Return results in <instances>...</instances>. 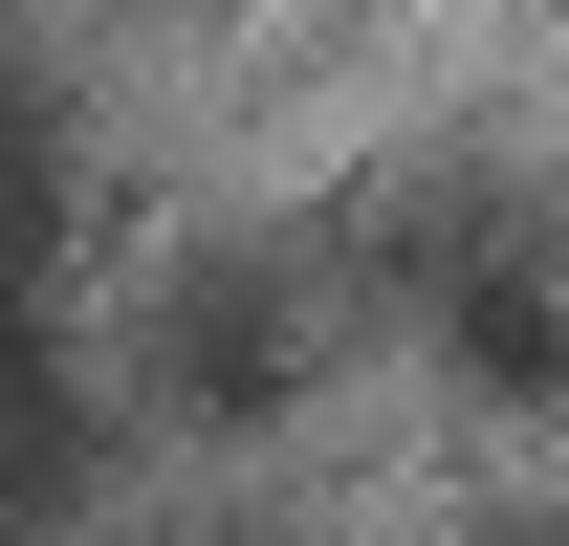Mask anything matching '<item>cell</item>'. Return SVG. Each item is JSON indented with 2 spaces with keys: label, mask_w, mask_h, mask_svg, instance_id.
Returning <instances> with one entry per match:
<instances>
[{
  "label": "cell",
  "mask_w": 569,
  "mask_h": 546,
  "mask_svg": "<svg viewBox=\"0 0 569 546\" xmlns=\"http://www.w3.org/2000/svg\"><path fill=\"white\" fill-rule=\"evenodd\" d=\"M395 306H417L482 394H548L569 372V241H548V198H503V175H438V198H395Z\"/></svg>",
  "instance_id": "1"
},
{
  "label": "cell",
  "mask_w": 569,
  "mask_h": 546,
  "mask_svg": "<svg viewBox=\"0 0 569 546\" xmlns=\"http://www.w3.org/2000/svg\"><path fill=\"white\" fill-rule=\"evenodd\" d=\"M153 372H176V394H198V415H263L284 372H307V306H284L263 263H198V284H176V306H153Z\"/></svg>",
  "instance_id": "2"
},
{
  "label": "cell",
  "mask_w": 569,
  "mask_h": 546,
  "mask_svg": "<svg viewBox=\"0 0 569 546\" xmlns=\"http://www.w3.org/2000/svg\"><path fill=\"white\" fill-rule=\"evenodd\" d=\"M88 481V350H67V306H0V525H44Z\"/></svg>",
  "instance_id": "3"
},
{
  "label": "cell",
  "mask_w": 569,
  "mask_h": 546,
  "mask_svg": "<svg viewBox=\"0 0 569 546\" xmlns=\"http://www.w3.org/2000/svg\"><path fill=\"white\" fill-rule=\"evenodd\" d=\"M44 241H67V88L0 44V306H44Z\"/></svg>",
  "instance_id": "4"
},
{
  "label": "cell",
  "mask_w": 569,
  "mask_h": 546,
  "mask_svg": "<svg viewBox=\"0 0 569 546\" xmlns=\"http://www.w3.org/2000/svg\"><path fill=\"white\" fill-rule=\"evenodd\" d=\"M176 546H263V525H176Z\"/></svg>",
  "instance_id": "5"
}]
</instances>
